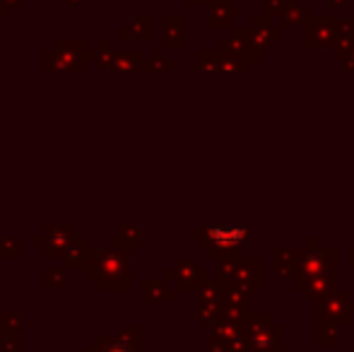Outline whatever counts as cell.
Segmentation results:
<instances>
[{"label": "cell", "mask_w": 354, "mask_h": 352, "mask_svg": "<svg viewBox=\"0 0 354 352\" xmlns=\"http://www.w3.org/2000/svg\"><path fill=\"white\" fill-rule=\"evenodd\" d=\"M212 237H214V241H219V244H241V241L246 239V232L243 230H214Z\"/></svg>", "instance_id": "1"}, {"label": "cell", "mask_w": 354, "mask_h": 352, "mask_svg": "<svg viewBox=\"0 0 354 352\" xmlns=\"http://www.w3.org/2000/svg\"><path fill=\"white\" fill-rule=\"evenodd\" d=\"M106 352H126V350H123V348H116V345H113V348H109Z\"/></svg>", "instance_id": "2"}]
</instances>
